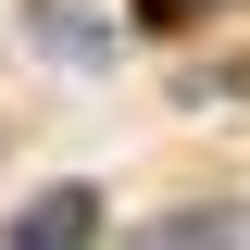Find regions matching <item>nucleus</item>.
Listing matches in <instances>:
<instances>
[{"label": "nucleus", "mask_w": 250, "mask_h": 250, "mask_svg": "<svg viewBox=\"0 0 250 250\" xmlns=\"http://www.w3.org/2000/svg\"><path fill=\"white\" fill-rule=\"evenodd\" d=\"M88 238H100V188H38L0 250H88Z\"/></svg>", "instance_id": "1"}, {"label": "nucleus", "mask_w": 250, "mask_h": 250, "mask_svg": "<svg viewBox=\"0 0 250 250\" xmlns=\"http://www.w3.org/2000/svg\"><path fill=\"white\" fill-rule=\"evenodd\" d=\"M38 50H62V62H100V50H113V25H88V0H38Z\"/></svg>", "instance_id": "2"}, {"label": "nucleus", "mask_w": 250, "mask_h": 250, "mask_svg": "<svg viewBox=\"0 0 250 250\" xmlns=\"http://www.w3.org/2000/svg\"><path fill=\"white\" fill-rule=\"evenodd\" d=\"M150 13H188V0H150Z\"/></svg>", "instance_id": "3"}]
</instances>
